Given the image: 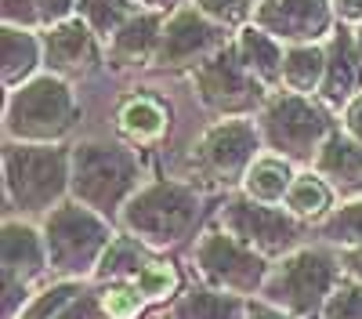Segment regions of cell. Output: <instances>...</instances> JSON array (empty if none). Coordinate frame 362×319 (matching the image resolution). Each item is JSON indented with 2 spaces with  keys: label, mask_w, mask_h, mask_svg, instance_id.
Here are the masks:
<instances>
[{
  "label": "cell",
  "mask_w": 362,
  "mask_h": 319,
  "mask_svg": "<svg viewBox=\"0 0 362 319\" xmlns=\"http://www.w3.org/2000/svg\"><path fill=\"white\" fill-rule=\"evenodd\" d=\"M199 218H203V196L192 185L170 182V178H156V182L141 185L124 203V211H119V221H124L127 236L141 240L153 250L189 240Z\"/></svg>",
  "instance_id": "obj_1"
},
{
  "label": "cell",
  "mask_w": 362,
  "mask_h": 319,
  "mask_svg": "<svg viewBox=\"0 0 362 319\" xmlns=\"http://www.w3.org/2000/svg\"><path fill=\"white\" fill-rule=\"evenodd\" d=\"M73 182V149L58 141H8L4 149V189L8 203L25 214H51Z\"/></svg>",
  "instance_id": "obj_2"
},
{
  "label": "cell",
  "mask_w": 362,
  "mask_h": 319,
  "mask_svg": "<svg viewBox=\"0 0 362 319\" xmlns=\"http://www.w3.org/2000/svg\"><path fill=\"white\" fill-rule=\"evenodd\" d=\"M80 120L73 83L58 73H37L8 95L4 134L8 141H62Z\"/></svg>",
  "instance_id": "obj_3"
},
{
  "label": "cell",
  "mask_w": 362,
  "mask_h": 319,
  "mask_svg": "<svg viewBox=\"0 0 362 319\" xmlns=\"http://www.w3.org/2000/svg\"><path fill=\"white\" fill-rule=\"evenodd\" d=\"M138 153L119 141H80L73 145V182L69 192L98 214H119L124 203L141 189Z\"/></svg>",
  "instance_id": "obj_4"
},
{
  "label": "cell",
  "mask_w": 362,
  "mask_h": 319,
  "mask_svg": "<svg viewBox=\"0 0 362 319\" xmlns=\"http://www.w3.org/2000/svg\"><path fill=\"white\" fill-rule=\"evenodd\" d=\"M261 141L268 153L286 156L290 163H315L322 141L334 134V120L315 95L297 91H272L257 112Z\"/></svg>",
  "instance_id": "obj_5"
},
{
  "label": "cell",
  "mask_w": 362,
  "mask_h": 319,
  "mask_svg": "<svg viewBox=\"0 0 362 319\" xmlns=\"http://www.w3.org/2000/svg\"><path fill=\"white\" fill-rule=\"evenodd\" d=\"M44 243H47V265L62 276L95 272L102 254L112 243V228L105 214L83 207L80 199L58 203L44 218Z\"/></svg>",
  "instance_id": "obj_6"
},
{
  "label": "cell",
  "mask_w": 362,
  "mask_h": 319,
  "mask_svg": "<svg viewBox=\"0 0 362 319\" xmlns=\"http://www.w3.org/2000/svg\"><path fill=\"white\" fill-rule=\"evenodd\" d=\"M337 265L322 250H293L286 254L276 272H268L264 298L268 305L283 308L293 319H315L322 315L329 294L337 290Z\"/></svg>",
  "instance_id": "obj_7"
},
{
  "label": "cell",
  "mask_w": 362,
  "mask_h": 319,
  "mask_svg": "<svg viewBox=\"0 0 362 319\" xmlns=\"http://www.w3.org/2000/svg\"><path fill=\"white\" fill-rule=\"evenodd\" d=\"M261 149L264 141L257 120H250V116H221L192 145V167L210 185H235L243 182V174L261 156Z\"/></svg>",
  "instance_id": "obj_8"
},
{
  "label": "cell",
  "mask_w": 362,
  "mask_h": 319,
  "mask_svg": "<svg viewBox=\"0 0 362 319\" xmlns=\"http://www.w3.org/2000/svg\"><path fill=\"white\" fill-rule=\"evenodd\" d=\"M192 261H196V272L210 286L228 290V294H254V290H264L268 272H272L261 250L247 247L243 240H235L225 228L203 232Z\"/></svg>",
  "instance_id": "obj_9"
},
{
  "label": "cell",
  "mask_w": 362,
  "mask_h": 319,
  "mask_svg": "<svg viewBox=\"0 0 362 319\" xmlns=\"http://www.w3.org/2000/svg\"><path fill=\"white\" fill-rule=\"evenodd\" d=\"M192 83L199 102L218 116H247L250 109H261L268 98V87L239 62L232 40L218 54H210L199 69H192Z\"/></svg>",
  "instance_id": "obj_10"
},
{
  "label": "cell",
  "mask_w": 362,
  "mask_h": 319,
  "mask_svg": "<svg viewBox=\"0 0 362 319\" xmlns=\"http://www.w3.org/2000/svg\"><path fill=\"white\" fill-rule=\"evenodd\" d=\"M232 40L228 29L214 25L196 4H185L167 15L156 62L160 69H199L210 54H218Z\"/></svg>",
  "instance_id": "obj_11"
},
{
  "label": "cell",
  "mask_w": 362,
  "mask_h": 319,
  "mask_svg": "<svg viewBox=\"0 0 362 319\" xmlns=\"http://www.w3.org/2000/svg\"><path fill=\"white\" fill-rule=\"evenodd\" d=\"M221 228L232 232L235 240H243L247 247L261 250L264 257L268 254H290L300 243V218L272 207V203H257L250 196H235L225 203Z\"/></svg>",
  "instance_id": "obj_12"
},
{
  "label": "cell",
  "mask_w": 362,
  "mask_h": 319,
  "mask_svg": "<svg viewBox=\"0 0 362 319\" xmlns=\"http://www.w3.org/2000/svg\"><path fill=\"white\" fill-rule=\"evenodd\" d=\"M329 0H257L254 22L279 44H326L334 33Z\"/></svg>",
  "instance_id": "obj_13"
},
{
  "label": "cell",
  "mask_w": 362,
  "mask_h": 319,
  "mask_svg": "<svg viewBox=\"0 0 362 319\" xmlns=\"http://www.w3.org/2000/svg\"><path fill=\"white\" fill-rule=\"evenodd\" d=\"M102 62V37L90 29L83 15H73L44 29V66L47 73H58L66 80L95 73Z\"/></svg>",
  "instance_id": "obj_14"
},
{
  "label": "cell",
  "mask_w": 362,
  "mask_h": 319,
  "mask_svg": "<svg viewBox=\"0 0 362 319\" xmlns=\"http://www.w3.org/2000/svg\"><path fill=\"white\" fill-rule=\"evenodd\" d=\"M47 269V243L44 232H37L25 221H8L4 225V315L15 319V301L18 294L25 298V283Z\"/></svg>",
  "instance_id": "obj_15"
},
{
  "label": "cell",
  "mask_w": 362,
  "mask_h": 319,
  "mask_svg": "<svg viewBox=\"0 0 362 319\" xmlns=\"http://www.w3.org/2000/svg\"><path fill=\"white\" fill-rule=\"evenodd\" d=\"M355 95H362V54L355 47V33L337 25L326 40V76L319 87V102L326 109H341Z\"/></svg>",
  "instance_id": "obj_16"
},
{
  "label": "cell",
  "mask_w": 362,
  "mask_h": 319,
  "mask_svg": "<svg viewBox=\"0 0 362 319\" xmlns=\"http://www.w3.org/2000/svg\"><path fill=\"white\" fill-rule=\"evenodd\" d=\"M163 22H167V11H160V8L134 11L105 40L109 58L116 66H153L156 51H160V37H163Z\"/></svg>",
  "instance_id": "obj_17"
},
{
  "label": "cell",
  "mask_w": 362,
  "mask_h": 319,
  "mask_svg": "<svg viewBox=\"0 0 362 319\" xmlns=\"http://www.w3.org/2000/svg\"><path fill=\"white\" fill-rule=\"evenodd\" d=\"M322 178L334 185V192L358 199L362 196V145L348 134V131H334L312 163Z\"/></svg>",
  "instance_id": "obj_18"
},
{
  "label": "cell",
  "mask_w": 362,
  "mask_h": 319,
  "mask_svg": "<svg viewBox=\"0 0 362 319\" xmlns=\"http://www.w3.org/2000/svg\"><path fill=\"white\" fill-rule=\"evenodd\" d=\"M44 62V37L37 29L25 25H8L0 29V73H4V87L15 91L25 80H33Z\"/></svg>",
  "instance_id": "obj_19"
},
{
  "label": "cell",
  "mask_w": 362,
  "mask_h": 319,
  "mask_svg": "<svg viewBox=\"0 0 362 319\" xmlns=\"http://www.w3.org/2000/svg\"><path fill=\"white\" fill-rule=\"evenodd\" d=\"M232 47L239 54V62H243L264 87H283V58H286V44H279L272 33L257 22L243 25L239 33L232 37Z\"/></svg>",
  "instance_id": "obj_20"
},
{
  "label": "cell",
  "mask_w": 362,
  "mask_h": 319,
  "mask_svg": "<svg viewBox=\"0 0 362 319\" xmlns=\"http://www.w3.org/2000/svg\"><path fill=\"white\" fill-rule=\"evenodd\" d=\"M167 105L153 95H134L124 102V109H119L116 116V127L119 134H124L127 141L134 145H153L167 134Z\"/></svg>",
  "instance_id": "obj_21"
},
{
  "label": "cell",
  "mask_w": 362,
  "mask_h": 319,
  "mask_svg": "<svg viewBox=\"0 0 362 319\" xmlns=\"http://www.w3.org/2000/svg\"><path fill=\"white\" fill-rule=\"evenodd\" d=\"M293 178H297V174L290 170V160L286 156L264 153V156H257L250 163V170L243 174V182H239V185H243V196H250L257 203H272V207H276V203L286 199Z\"/></svg>",
  "instance_id": "obj_22"
},
{
  "label": "cell",
  "mask_w": 362,
  "mask_h": 319,
  "mask_svg": "<svg viewBox=\"0 0 362 319\" xmlns=\"http://www.w3.org/2000/svg\"><path fill=\"white\" fill-rule=\"evenodd\" d=\"M170 319H247V305L239 294H228V290L196 286L174 301Z\"/></svg>",
  "instance_id": "obj_23"
},
{
  "label": "cell",
  "mask_w": 362,
  "mask_h": 319,
  "mask_svg": "<svg viewBox=\"0 0 362 319\" xmlns=\"http://www.w3.org/2000/svg\"><path fill=\"white\" fill-rule=\"evenodd\" d=\"M326 76V44H290L283 58V87L297 95H319Z\"/></svg>",
  "instance_id": "obj_24"
},
{
  "label": "cell",
  "mask_w": 362,
  "mask_h": 319,
  "mask_svg": "<svg viewBox=\"0 0 362 319\" xmlns=\"http://www.w3.org/2000/svg\"><path fill=\"white\" fill-rule=\"evenodd\" d=\"M283 203H286V211L300 221H322L329 214V203H334V185H329L319 170H305V174L293 178Z\"/></svg>",
  "instance_id": "obj_25"
},
{
  "label": "cell",
  "mask_w": 362,
  "mask_h": 319,
  "mask_svg": "<svg viewBox=\"0 0 362 319\" xmlns=\"http://www.w3.org/2000/svg\"><path fill=\"white\" fill-rule=\"evenodd\" d=\"M80 11V0H4V22L25 29H51Z\"/></svg>",
  "instance_id": "obj_26"
},
{
  "label": "cell",
  "mask_w": 362,
  "mask_h": 319,
  "mask_svg": "<svg viewBox=\"0 0 362 319\" xmlns=\"http://www.w3.org/2000/svg\"><path fill=\"white\" fill-rule=\"evenodd\" d=\"M322 240L334 247H362V196L322 218Z\"/></svg>",
  "instance_id": "obj_27"
},
{
  "label": "cell",
  "mask_w": 362,
  "mask_h": 319,
  "mask_svg": "<svg viewBox=\"0 0 362 319\" xmlns=\"http://www.w3.org/2000/svg\"><path fill=\"white\" fill-rule=\"evenodd\" d=\"M134 11H141L138 0H80V15L90 22V29L102 40H109Z\"/></svg>",
  "instance_id": "obj_28"
},
{
  "label": "cell",
  "mask_w": 362,
  "mask_h": 319,
  "mask_svg": "<svg viewBox=\"0 0 362 319\" xmlns=\"http://www.w3.org/2000/svg\"><path fill=\"white\" fill-rule=\"evenodd\" d=\"M192 4L214 25L228 29V33H239L243 25H250L257 11V0H192Z\"/></svg>",
  "instance_id": "obj_29"
},
{
  "label": "cell",
  "mask_w": 362,
  "mask_h": 319,
  "mask_svg": "<svg viewBox=\"0 0 362 319\" xmlns=\"http://www.w3.org/2000/svg\"><path fill=\"white\" fill-rule=\"evenodd\" d=\"M98 301L105 308L109 319H138L141 308H145V298H141V290L131 286V283H109L98 290Z\"/></svg>",
  "instance_id": "obj_30"
},
{
  "label": "cell",
  "mask_w": 362,
  "mask_h": 319,
  "mask_svg": "<svg viewBox=\"0 0 362 319\" xmlns=\"http://www.w3.org/2000/svg\"><path fill=\"white\" fill-rule=\"evenodd\" d=\"M322 319H362V283H341L334 294H329Z\"/></svg>",
  "instance_id": "obj_31"
},
{
  "label": "cell",
  "mask_w": 362,
  "mask_h": 319,
  "mask_svg": "<svg viewBox=\"0 0 362 319\" xmlns=\"http://www.w3.org/2000/svg\"><path fill=\"white\" fill-rule=\"evenodd\" d=\"M54 319H109L105 315V308H102V301L95 298V301H87V298H80V301H66V308H58L54 312Z\"/></svg>",
  "instance_id": "obj_32"
},
{
  "label": "cell",
  "mask_w": 362,
  "mask_h": 319,
  "mask_svg": "<svg viewBox=\"0 0 362 319\" xmlns=\"http://www.w3.org/2000/svg\"><path fill=\"white\" fill-rule=\"evenodd\" d=\"M344 131L362 145V95H355V98L344 105Z\"/></svg>",
  "instance_id": "obj_33"
},
{
  "label": "cell",
  "mask_w": 362,
  "mask_h": 319,
  "mask_svg": "<svg viewBox=\"0 0 362 319\" xmlns=\"http://www.w3.org/2000/svg\"><path fill=\"white\" fill-rule=\"evenodd\" d=\"M341 25H358L362 22V0H329Z\"/></svg>",
  "instance_id": "obj_34"
},
{
  "label": "cell",
  "mask_w": 362,
  "mask_h": 319,
  "mask_svg": "<svg viewBox=\"0 0 362 319\" xmlns=\"http://www.w3.org/2000/svg\"><path fill=\"white\" fill-rule=\"evenodd\" d=\"M341 269H344L351 279L362 283V247H348V250H341Z\"/></svg>",
  "instance_id": "obj_35"
},
{
  "label": "cell",
  "mask_w": 362,
  "mask_h": 319,
  "mask_svg": "<svg viewBox=\"0 0 362 319\" xmlns=\"http://www.w3.org/2000/svg\"><path fill=\"white\" fill-rule=\"evenodd\" d=\"M247 319H290V315L283 308H276V305H250Z\"/></svg>",
  "instance_id": "obj_36"
},
{
  "label": "cell",
  "mask_w": 362,
  "mask_h": 319,
  "mask_svg": "<svg viewBox=\"0 0 362 319\" xmlns=\"http://www.w3.org/2000/svg\"><path fill=\"white\" fill-rule=\"evenodd\" d=\"M138 4H145V8H160V11H167V8H170L167 0H138Z\"/></svg>",
  "instance_id": "obj_37"
},
{
  "label": "cell",
  "mask_w": 362,
  "mask_h": 319,
  "mask_svg": "<svg viewBox=\"0 0 362 319\" xmlns=\"http://www.w3.org/2000/svg\"><path fill=\"white\" fill-rule=\"evenodd\" d=\"M351 33H355V47H358V54H362V22L351 29Z\"/></svg>",
  "instance_id": "obj_38"
},
{
  "label": "cell",
  "mask_w": 362,
  "mask_h": 319,
  "mask_svg": "<svg viewBox=\"0 0 362 319\" xmlns=\"http://www.w3.org/2000/svg\"><path fill=\"white\" fill-rule=\"evenodd\" d=\"M153 319H170V315H153Z\"/></svg>",
  "instance_id": "obj_39"
}]
</instances>
